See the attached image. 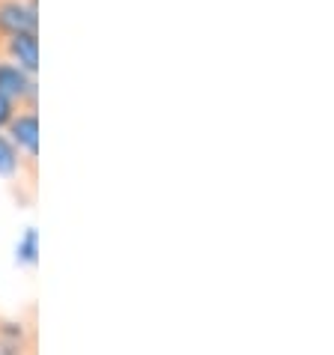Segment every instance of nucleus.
<instances>
[{"label": "nucleus", "instance_id": "obj_1", "mask_svg": "<svg viewBox=\"0 0 334 355\" xmlns=\"http://www.w3.org/2000/svg\"><path fill=\"white\" fill-rule=\"evenodd\" d=\"M3 135L15 144V150L21 153L27 171L36 176V164H39V114H36V107H18L15 116L6 123Z\"/></svg>", "mask_w": 334, "mask_h": 355}, {"label": "nucleus", "instance_id": "obj_7", "mask_svg": "<svg viewBox=\"0 0 334 355\" xmlns=\"http://www.w3.org/2000/svg\"><path fill=\"white\" fill-rule=\"evenodd\" d=\"M39 254H42V248H39V233H36V227H27L24 236L15 245V260L27 266V269H33L39 263Z\"/></svg>", "mask_w": 334, "mask_h": 355}, {"label": "nucleus", "instance_id": "obj_3", "mask_svg": "<svg viewBox=\"0 0 334 355\" xmlns=\"http://www.w3.org/2000/svg\"><path fill=\"white\" fill-rule=\"evenodd\" d=\"M12 33H39L36 0H0V39Z\"/></svg>", "mask_w": 334, "mask_h": 355}, {"label": "nucleus", "instance_id": "obj_6", "mask_svg": "<svg viewBox=\"0 0 334 355\" xmlns=\"http://www.w3.org/2000/svg\"><path fill=\"white\" fill-rule=\"evenodd\" d=\"M30 176V182L36 180V176L27 171V164L21 159V153L15 150V144L9 141V137L0 132V180L3 182H15V180H21V176Z\"/></svg>", "mask_w": 334, "mask_h": 355}, {"label": "nucleus", "instance_id": "obj_2", "mask_svg": "<svg viewBox=\"0 0 334 355\" xmlns=\"http://www.w3.org/2000/svg\"><path fill=\"white\" fill-rule=\"evenodd\" d=\"M0 93L12 98L18 107H36V96H39L36 75H27L24 69H18L6 57H0Z\"/></svg>", "mask_w": 334, "mask_h": 355}, {"label": "nucleus", "instance_id": "obj_4", "mask_svg": "<svg viewBox=\"0 0 334 355\" xmlns=\"http://www.w3.org/2000/svg\"><path fill=\"white\" fill-rule=\"evenodd\" d=\"M0 57L24 69L27 75H39V33H12L0 39Z\"/></svg>", "mask_w": 334, "mask_h": 355}, {"label": "nucleus", "instance_id": "obj_5", "mask_svg": "<svg viewBox=\"0 0 334 355\" xmlns=\"http://www.w3.org/2000/svg\"><path fill=\"white\" fill-rule=\"evenodd\" d=\"M0 355H36L30 322L0 317Z\"/></svg>", "mask_w": 334, "mask_h": 355}, {"label": "nucleus", "instance_id": "obj_8", "mask_svg": "<svg viewBox=\"0 0 334 355\" xmlns=\"http://www.w3.org/2000/svg\"><path fill=\"white\" fill-rule=\"evenodd\" d=\"M15 111H18V105H15V102H12V98H9V96H3V93H0V132L6 129V123H9V120H12V116H15Z\"/></svg>", "mask_w": 334, "mask_h": 355}]
</instances>
